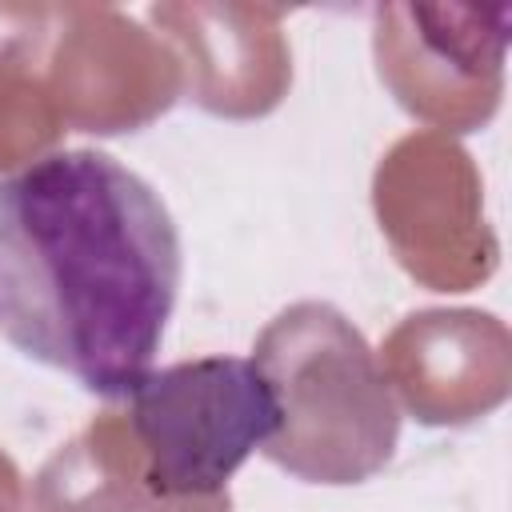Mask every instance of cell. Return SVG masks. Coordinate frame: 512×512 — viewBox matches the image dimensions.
<instances>
[{"label": "cell", "mask_w": 512, "mask_h": 512, "mask_svg": "<svg viewBox=\"0 0 512 512\" xmlns=\"http://www.w3.org/2000/svg\"><path fill=\"white\" fill-rule=\"evenodd\" d=\"M180 236L108 152H52L0 180V336L84 392L124 400L160 352Z\"/></svg>", "instance_id": "6da1fadb"}, {"label": "cell", "mask_w": 512, "mask_h": 512, "mask_svg": "<svg viewBox=\"0 0 512 512\" xmlns=\"http://www.w3.org/2000/svg\"><path fill=\"white\" fill-rule=\"evenodd\" d=\"M252 360L280 404V428L264 444L268 460L324 484H356L388 464L400 412L364 336L336 308L280 312Z\"/></svg>", "instance_id": "7a4b0ae2"}, {"label": "cell", "mask_w": 512, "mask_h": 512, "mask_svg": "<svg viewBox=\"0 0 512 512\" xmlns=\"http://www.w3.org/2000/svg\"><path fill=\"white\" fill-rule=\"evenodd\" d=\"M124 400V436L140 480L168 504L224 496L232 472L280 428L276 392L244 356L152 368Z\"/></svg>", "instance_id": "3957f363"}, {"label": "cell", "mask_w": 512, "mask_h": 512, "mask_svg": "<svg viewBox=\"0 0 512 512\" xmlns=\"http://www.w3.org/2000/svg\"><path fill=\"white\" fill-rule=\"evenodd\" d=\"M36 512H228V496L168 504L136 468L124 424L104 412L84 436L60 448L36 480Z\"/></svg>", "instance_id": "277c9868"}]
</instances>
